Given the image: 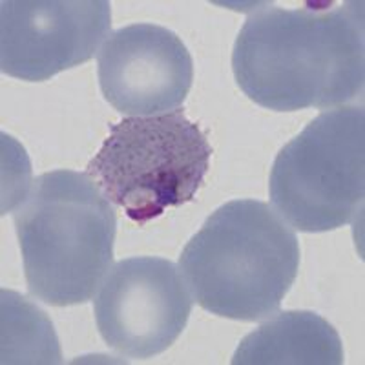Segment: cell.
I'll use <instances>...</instances> for the list:
<instances>
[{
  "label": "cell",
  "instance_id": "obj_1",
  "mask_svg": "<svg viewBox=\"0 0 365 365\" xmlns=\"http://www.w3.org/2000/svg\"><path fill=\"white\" fill-rule=\"evenodd\" d=\"M240 90L274 112L340 108L365 83L364 2L250 13L234 42Z\"/></svg>",
  "mask_w": 365,
  "mask_h": 365
},
{
  "label": "cell",
  "instance_id": "obj_2",
  "mask_svg": "<svg viewBox=\"0 0 365 365\" xmlns=\"http://www.w3.org/2000/svg\"><path fill=\"white\" fill-rule=\"evenodd\" d=\"M298 269L296 232L270 205L256 200L228 201L212 212L179 256L194 302L237 322L276 314Z\"/></svg>",
  "mask_w": 365,
  "mask_h": 365
},
{
  "label": "cell",
  "instance_id": "obj_3",
  "mask_svg": "<svg viewBox=\"0 0 365 365\" xmlns=\"http://www.w3.org/2000/svg\"><path fill=\"white\" fill-rule=\"evenodd\" d=\"M13 221L29 294L53 307L96 298L112 269L117 216L90 175H38Z\"/></svg>",
  "mask_w": 365,
  "mask_h": 365
},
{
  "label": "cell",
  "instance_id": "obj_4",
  "mask_svg": "<svg viewBox=\"0 0 365 365\" xmlns=\"http://www.w3.org/2000/svg\"><path fill=\"white\" fill-rule=\"evenodd\" d=\"M212 145L182 110L152 117H126L86 166L110 203L139 225L168 208L194 201L205 181Z\"/></svg>",
  "mask_w": 365,
  "mask_h": 365
},
{
  "label": "cell",
  "instance_id": "obj_5",
  "mask_svg": "<svg viewBox=\"0 0 365 365\" xmlns=\"http://www.w3.org/2000/svg\"><path fill=\"white\" fill-rule=\"evenodd\" d=\"M270 201L299 232L354 223L365 197V112L340 106L319 113L287 143L270 170Z\"/></svg>",
  "mask_w": 365,
  "mask_h": 365
},
{
  "label": "cell",
  "instance_id": "obj_6",
  "mask_svg": "<svg viewBox=\"0 0 365 365\" xmlns=\"http://www.w3.org/2000/svg\"><path fill=\"white\" fill-rule=\"evenodd\" d=\"M192 307L194 298L179 267L155 256L117 262L93 299L104 344L135 360L158 356L175 344Z\"/></svg>",
  "mask_w": 365,
  "mask_h": 365
},
{
  "label": "cell",
  "instance_id": "obj_7",
  "mask_svg": "<svg viewBox=\"0 0 365 365\" xmlns=\"http://www.w3.org/2000/svg\"><path fill=\"white\" fill-rule=\"evenodd\" d=\"M112 29L108 0H4L0 70L41 83L96 57Z\"/></svg>",
  "mask_w": 365,
  "mask_h": 365
},
{
  "label": "cell",
  "instance_id": "obj_8",
  "mask_svg": "<svg viewBox=\"0 0 365 365\" xmlns=\"http://www.w3.org/2000/svg\"><path fill=\"white\" fill-rule=\"evenodd\" d=\"M101 93L119 113L152 117L179 110L194 83V61L181 38L150 22L112 31L97 55Z\"/></svg>",
  "mask_w": 365,
  "mask_h": 365
},
{
  "label": "cell",
  "instance_id": "obj_9",
  "mask_svg": "<svg viewBox=\"0 0 365 365\" xmlns=\"http://www.w3.org/2000/svg\"><path fill=\"white\" fill-rule=\"evenodd\" d=\"M234 365H340L344 345L327 319L311 311H285L241 340Z\"/></svg>",
  "mask_w": 365,
  "mask_h": 365
}]
</instances>
